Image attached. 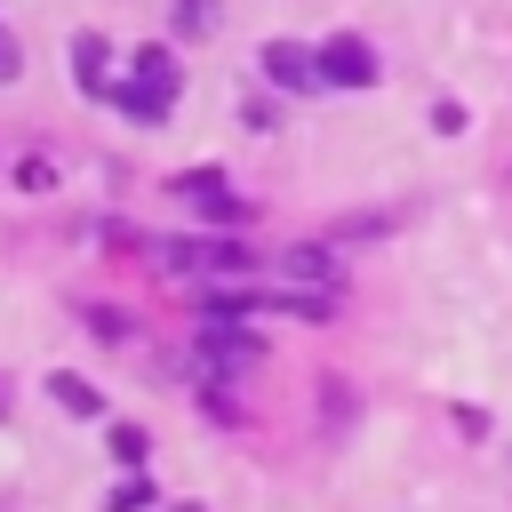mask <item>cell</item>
<instances>
[{
	"mask_svg": "<svg viewBox=\"0 0 512 512\" xmlns=\"http://www.w3.org/2000/svg\"><path fill=\"white\" fill-rule=\"evenodd\" d=\"M112 456H120V464H144V456H152L144 424H112Z\"/></svg>",
	"mask_w": 512,
	"mask_h": 512,
	"instance_id": "7c38bea8",
	"label": "cell"
},
{
	"mask_svg": "<svg viewBox=\"0 0 512 512\" xmlns=\"http://www.w3.org/2000/svg\"><path fill=\"white\" fill-rule=\"evenodd\" d=\"M48 392H56V408H64V416H104V392H96L88 376H72V368H56V376H48Z\"/></svg>",
	"mask_w": 512,
	"mask_h": 512,
	"instance_id": "52a82bcc",
	"label": "cell"
},
{
	"mask_svg": "<svg viewBox=\"0 0 512 512\" xmlns=\"http://www.w3.org/2000/svg\"><path fill=\"white\" fill-rule=\"evenodd\" d=\"M16 72H24V48H16V32L0 24V80H16Z\"/></svg>",
	"mask_w": 512,
	"mask_h": 512,
	"instance_id": "9a60e30c",
	"label": "cell"
},
{
	"mask_svg": "<svg viewBox=\"0 0 512 512\" xmlns=\"http://www.w3.org/2000/svg\"><path fill=\"white\" fill-rule=\"evenodd\" d=\"M200 360H208L216 376H232V368H256V360H264V344H256L240 320H208V328H200Z\"/></svg>",
	"mask_w": 512,
	"mask_h": 512,
	"instance_id": "5b68a950",
	"label": "cell"
},
{
	"mask_svg": "<svg viewBox=\"0 0 512 512\" xmlns=\"http://www.w3.org/2000/svg\"><path fill=\"white\" fill-rule=\"evenodd\" d=\"M176 32H216V0H176Z\"/></svg>",
	"mask_w": 512,
	"mask_h": 512,
	"instance_id": "4fadbf2b",
	"label": "cell"
},
{
	"mask_svg": "<svg viewBox=\"0 0 512 512\" xmlns=\"http://www.w3.org/2000/svg\"><path fill=\"white\" fill-rule=\"evenodd\" d=\"M168 192H176V200H192L208 224H248V200L232 192V176H224V168H192V176H176Z\"/></svg>",
	"mask_w": 512,
	"mask_h": 512,
	"instance_id": "7a4b0ae2",
	"label": "cell"
},
{
	"mask_svg": "<svg viewBox=\"0 0 512 512\" xmlns=\"http://www.w3.org/2000/svg\"><path fill=\"white\" fill-rule=\"evenodd\" d=\"M432 128L440 136H464V104H432Z\"/></svg>",
	"mask_w": 512,
	"mask_h": 512,
	"instance_id": "2e32d148",
	"label": "cell"
},
{
	"mask_svg": "<svg viewBox=\"0 0 512 512\" xmlns=\"http://www.w3.org/2000/svg\"><path fill=\"white\" fill-rule=\"evenodd\" d=\"M288 272L296 280H336V256L328 248H288Z\"/></svg>",
	"mask_w": 512,
	"mask_h": 512,
	"instance_id": "8fae6325",
	"label": "cell"
},
{
	"mask_svg": "<svg viewBox=\"0 0 512 512\" xmlns=\"http://www.w3.org/2000/svg\"><path fill=\"white\" fill-rule=\"evenodd\" d=\"M320 88H376V48L360 32H336L320 48Z\"/></svg>",
	"mask_w": 512,
	"mask_h": 512,
	"instance_id": "3957f363",
	"label": "cell"
},
{
	"mask_svg": "<svg viewBox=\"0 0 512 512\" xmlns=\"http://www.w3.org/2000/svg\"><path fill=\"white\" fill-rule=\"evenodd\" d=\"M264 80L272 88H288V96H304V88H320V48H296V40H264Z\"/></svg>",
	"mask_w": 512,
	"mask_h": 512,
	"instance_id": "277c9868",
	"label": "cell"
},
{
	"mask_svg": "<svg viewBox=\"0 0 512 512\" xmlns=\"http://www.w3.org/2000/svg\"><path fill=\"white\" fill-rule=\"evenodd\" d=\"M16 184H24V192H48V184H56V168H48V160H24V168H16Z\"/></svg>",
	"mask_w": 512,
	"mask_h": 512,
	"instance_id": "5bb4252c",
	"label": "cell"
},
{
	"mask_svg": "<svg viewBox=\"0 0 512 512\" xmlns=\"http://www.w3.org/2000/svg\"><path fill=\"white\" fill-rule=\"evenodd\" d=\"M168 512H200V504H168Z\"/></svg>",
	"mask_w": 512,
	"mask_h": 512,
	"instance_id": "e0dca14e",
	"label": "cell"
},
{
	"mask_svg": "<svg viewBox=\"0 0 512 512\" xmlns=\"http://www.w3.org/2000/svg\"><path fill=\"white\" fill-rule=\"evenodd\" d=\"M136 80H152V88H168V96L184 88V72H176V56H168V48H136Z\"/></svg>",
	"mask_w": 512,
	"mask_h": 512,
	"instance_id": "9c48e42d",
	"label": "cell"
},
{
	"mask_svg": "<svg viewBox=\"0 0 512 512\" xmlns=\"http://www.w3.org/2000/svg\"><path fill=\"white\" fill-rule=\"evenodd\" d=\"M168 104H176V96H168V88H152V80H128V88H120V112H128V120H144V128H160V120H168Z\"/></svg>",
	"mask_w": 512,
	"mask_h": 512,
	"instance_id": "ba28073f",
	"label": "cell"
},
{
	"mask_svg": "<svg viewBox=\"0 0 512 512\" xmlns=\"http://www.w3.org/2000/svg\"><path fill=\"white\" fill-rule=\"evenodd\" d=\"M104 64H112V48H104L96 32H80V40H72V88H80V96H104Z\"/></svg>",
	"mask_w": 512,
	"mask_h": 512,
	"instance_id": "8992f818",
	"label": "cell"
},
{
	"mask_svg": "<svg viewBox=\"0 0 512 512\" xmlns=\"http://www.w3.org/2000/svg\"><path fill=\"white\" fill-rule=\"evenodd\" d=\"M152 264H160V272H176V280H240L256 256H248L240 240H160V248H152Z\"/></svg>",
	"mask_w": 512,
	"mask_h": 512,
	"instance_id": "6da1fadb",
	"label": "cell"
},
{
	"mask_svg": "<svg viewBox=\"0 0 512 512\" xmlns=\"http://www.w3.org/2000/svg\"><path fill=\"white\" fill-rule=\"evenodd\" d=\"M152 504H160V488H152V480H120V488L104 496V512H152Z\"/></svg>",
	"mask_w": 512,
	"mask_h": 512,
	"instance_id": "30bf717a",
	"label": "cell"
}]
</instances>
